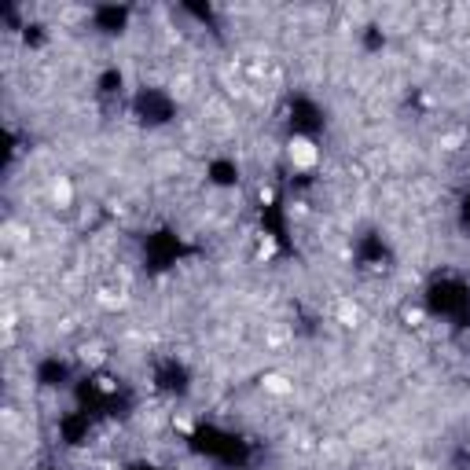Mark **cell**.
Masks as SVG:
<instances>
[{
	"mask_svg": "<svg viewBox=\"0 0 470 470\" xmlns=\"http://www.w3.org/2000/svg\"><path fill=\"white\" fill-rule=\"evenodd\" d=\"M283 155H287V162H291L298 173H309V169H316L320 166V147L313 136H302V133H294L291 140L283 144Z\"/></svg>",
	"mask_w": 470,
	"mask_h": 470,
	"instance_id": "6da1fadb",
	"label": "cell"
},
{
	"mask_svg": "<svg viewBox=\"0 0 470 470\" xmlns=\"http://www.w3.org/2000/svg\"><path fill=\"white\" fill-rule=\"evenodd\" d=\"M258 386L269 393V397H291V393H294V379L283 375V371H265V375L258 379Z\"/></svg>",
	"mask_w": 470,
	"mask_h": 470,
	"instance_id": "7a4b0ae2",
	"label": "cell"
},
{
	"mask_svg": "<svg viewBox=\"0 0 470 470\" xmlns=\"http://www.w3.org/2000/svg\"><path fill=\"white\" fill-rule=\"evenodd\" d=\"M48 199H52V206H56V210H70L74 206V184H70V177H52Z\"/></svg>",
	"mask_w": 470,
	"mask_h": 470,
	"instance_id": "3957f363",
	"label": "cell"
},
{
	"mask_svg": "<svg viewBox=\"0 0 470 470\" xmlns=\"http://www.w3.org/2000/svg\"><path fill=\"white\" fill-rule=\"evenodd\" d=\"M463 144H467V133H463V129H452V133H441V136H437V147H441V151H448V155L459 151Z\"/></svg>",
	"mask_w": 470,
	"mask_h": 470,
	"instance_id": "277c9868",
	"label": "cell"
},
{
	"mask_svg": "<svg viewBox=\"0 0 470 470\" xmlns=\"http://www.w3.org/2000/svg\"><path fill=\"white\" fill-rule=\"evenodd\" d=\"M96 302H100L103 309H111V313H114V309H125V302H129V298H125L122 291H111V287H103V291L96 294Z\"/></svg>",
	"mask_w": 470,
	"mask_h": 470,
	"instance_id": "5b68a950",
	"label": "cell"
},
{
	"mask_svg": "<svg viewBox=\"0 0 470 470\" xmlns=\"http://www.w3.org/2000/svg\"><path fill=\"white\" fill-rule=\"evenodd\" d=\"M78 352H81L85 364H103V357H107V349L100 346V342H89V346H81Z\"/></svg>",
	"mask_w": 470,
	"mask_h": 470,
	"instance_id": "8992f818",
	"label": "cell"
},
{
	"mask_svg": "<svg viewBox=\"0 0 470 470\" xmlns=\"http://www.w3.org/2000/svg\"><path fill=\"white\" fill-rule=\"evenodd\" d=\"M404 324H408V327H423L426 324V309L423 305H408V309H404Z\"/></svg>",
	"mask_w": 470,
	"mask_h": 470,
	"instance_id": "52a82bcc",
	"label": "cell"
},
{
	"mask_svg": "<svg viewBox=\"0 0 470 470\" xmlns=\"http://www.w3.org/2000/svg\"><path fill=\"white\" fill-rule=\"evenodd\" d=\"M357 305H352V302H338V320H342V324H346V327H357Z\"/></svg>",
	"mask_w": 470,
	"mask_h": 470,
	"instance_id": "ba28073f",
	"label": "cell"
},
{
	"mask_svg": "<svg viewBox=\"0 0 470 470\" xmlns=\"http://www.w3.org/2000/svg\"><path fill=\"white\" fill-rule=\"evenodd\" d=\"M258 258L261 261H272L276 258V239H272V235H265V239L258 243Z\"/></svg>",
	"mask_w": 470,
	"mask_h": 470,
	"instance_id": "9c48e42d",
	"label": "cell"
},
{
	"mask_svg": "<svg viewBox=\"0 0 470 470\" xmlns=\"http://www.w3.org/2000/svg\"><path fill=\"white\" fill-rule=\"evenodd\" d=\"M258 202H261V206H272V202H276V188L272 184H261L258 188Z\"/></svg>",
	"mask_w": 470,
	"mask_h": 470,
	"instance_id": "30bf717a",
	"label": "cell"
},
{
	"mask_svg": "<svg viewBox=\"0 0 470 470\" xmlns=\"http://www.w3.org/2000/svg\"><path fill=\"white\" fill-rule=\"evenodd\" d=\"M96 386H100L103 393H118V382L111 375H100V379H96Z\"/></svg>",
	"mask_w": 470,
	"mask_h": 470,
	"instance_id": "8fae6325",
	"label": "cell"
},
{
	"mask_svg": "<svg viewBox=\"0 0 470 470\" xmlns=\"http://www.w3.org/2000/svg\"><path fill=\"white\" fill-rule=\"evenodd\" d=\"M173 426H177L180 434H191V419H188V415H173Z\"/></svg>",
	"mask_w": 470,
	"mask_h": 470,
	"instance_id": "7c38bea8",
	"label": "cell"
}]
</instances>
